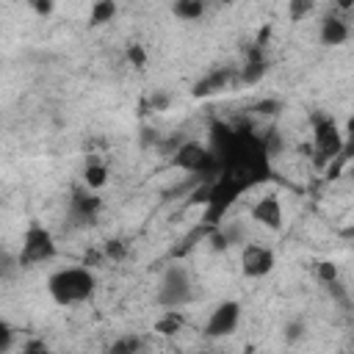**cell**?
<instances>
[{"instance_id":"14","label":"cell","mask_w":354,"mask_h":354,"mask_svg":"<svg viewBox=\"0 0 354 354\" xmlns=\"http://www.w3.org/2000/svg\"><path fill=\"white\" fill-rule=\"evenodd\" d=\"M105 180H108V169L102 163H97V160H88L86 169H83V183L88 188H102Z\"/></svg>"},{"instance_id":"18","label":"cell","mask_w":354,"mask_h":354,"mask_svg":"<svg viewBox=\"0 0 354 354\" xmlns=\"http://www.w3.org/2000/svg\"><path fill=\"white\" fill-rule=\"evenodd\" d=\"M141 346H144L141 337L127 335V337H122V340H116V343L111 346V354H133V351H138Z\"/></svg>"},{"instance_id":"10","label":"cell","mask_w":354,"mask_h":354,"mask_svg":"<svg viewBox=\"0 0 354 354\" xmlns=\"http://www.w3.org/2000/svg\"><path fill=\"white\" fill-rule=\"evenodd\" d=\"M227 83H230V69H213L210 75H205L202 80H196V83H194L191 94H194L196 100H202V97H210V94L221 91Z\"/></svg>"},{"instance_id":"6","label":"cell","mask_w":354,"mask_h":354,"mask_svg":"<svg viewBox=\"0 0 354 354\" xmlns=\"http://www.w3.org/2000/svg\"><path fill=\"white\" fill-rule=\"evenodd\" d=\"M238 318H241V304L238 301H221L210 313V318L205 324V335L207 337H224L238 326Z\"/></svg>"},{"instance_id":"13","label":"cell","mask_w":354,"mask_h":354,"mask_svg":"<svg viewBox=\"0 0 354 354\" xmlns=\"http://www.w3.org/2000/svg\"><path fill=\"white\" fill-rule=\"evenodd\" d=\"M183 329V315L177 313V307H169L158 321H155V332H160V335H177Z\"/></svg>"},{"instance_id":"20","label":"cell","mask_w":354,"mask_h":354,"mask_svg":"<svg viewBox=\"0 0 354 354\" xmlns=\"http://www.w3.org/2000/svg\"><path fill=\"white\" fill-rule=\"evenodd\" d=\"M127 61H130L136 69H144V64H147L144 47H141V44H130V47H127Z\"/></svg>"},{"instance_id":"3","label":"cell","mask_w":354,"mask_h":354,"mask_svg":"<svg viewBox=\"0 0 354 354\" xmlns=\"http://www.w3.org/2000/svg\"><path fill=\"white\" fill-rule=\"evenodd\" d=\"M241 191H246V185L241 180H235L232 174H218L213 183H210V199H207V213H205V221L218 227V221L224 218V213L232 207V202L241 196Z\"/></svg>"},{"instance_id":"32","label":"cell","mask_w":354,"mask_h":354,"mask_svg":"<svg viewBox=\"0 0 354 354\" xmlns=\"http://www.w3.org/2000/svg\"><path fill=\"white\" fill-rule=\"evenodd\" d=\"M340 238H343V241H348V243L354 246V224H348V227H343V230H340Z\"/></svg>"},{"instance_id":"28","label":"cell","mask_w":354,"mask_h":354,"mask_svg":"<svg viewBox=\"0 0 354 354\" xmlns=\"http://www.w3.org/2000/svg\"><path fill=\"white\" fill-rule=\"evenodd\" d=\"M33 3V8L41 14V17H47L50 11H53V0H30Z\"/></svg>"},{"instance_id":"33","label":"cell","mask_w":354,"mask_h":354,"mask_svg":"<svg viewBox=\"0 0 354 354\" xmlns=\"http://www.w3.org/2000/svg\"><path fill=\"white\" fill-rule=\"evenodd\" d=\"M337 6L340 8H348V6H354V0H337Z\"/></svg>"},{"instance_id":"1","label":"cell","mask_w":354,"mask_h":354,"mask_svg":"<svg viewBox=\"0 0 354 354\" xmlns=\"http://www.w3.org/2000/svg\"><path fill=\"white\" fill-rule=\"evenodd\" d=\"M47 290L58 304H77L86 301L94 293V277L88 266H75V268H61L47 279Z\"/></svg>"},{"instance_id":"25","label":"cell","mask_w":354,"mask_h":354,"mask_svg":"<svg viewBox=\"0 0 354 354\" xmlns=\"http://www.w3.org/2000/svg\"><path fill=\"white\" fill-rule=\"evenodd\" d=\"M149 105H152V111H166L169 108V94L166 91H155L149 97Z\"/></svg>"},{"instance_id":"8","label":"cell","mask_w":354,"mask_h":354,"mask_svg":"<svg viewBox=\"0 0 354 354\" xmlns=\"http://www.w3.org/2000/svg\"><path fill=\"white\" fill-rule=\"evenodd\" d=\"M252 218L257 221V224H263V227H268V230H279L282 227V207H279V199L277 196H263V199H257L254 202V207H252Z\"/></svg>"},{"instance_id":"31","label":"cell","mask_w":354,"mask_h":354,"mask_svg":"<svg viewBox=\"0 0 354 354\" xmlns=\"http://www.w3.org/2000/svg\"><path fill=\"white\" fill-rule=\"evenodd\" d=\"M100 260H102V254H100V252H88V254L83 257V266H97Z\"/></svg>"},{"instance_id":"27","label":"cell","mask_w":354,"mask_h":354,"mask_svg":"<svg viewBox=\"0 0 354 354\" xmlns=\"http://www.w3.org/2000/svg\"><path fill=\"white\" fill-rule=\"evenodd\" d=\"M8 348H11V329L0 326V354H6Z\"/></svg>"},{"instance_id":"30","label":"cell","mask_w":354,"mask_h":354,"mask_svg":"<svg viewBox=\"0 0 354 354\" xmlns=\"http://www.w3.org/2000/svg\"><path fill=\"white\" fill-rule=\"evenodd\" d=\"M268 36H271V28L266 25V28H263V30L257 33V41H254V44H257V47H266V41H268Z\"/></svg>"},{"instance_id":"29","label":"cell","mask_w":354,"mask_h":354,"mask_svg":"<svg viewBox=\"0 0 354 354\" xmlns=\"http://www.w3.org/2000/svg\"><path fill=\"white\" fill-rule=\"evenodd\" d=\"M22 351H25V354H33V351H47V346H44L41 340H30V343H28Z\"/></svg>"},{"instance_id":"34","label":"cell","mask_w":354,"mask_h":354,"mask_svg":"<svg viewBox=\"0 0 354 354\" xmlns=\"http://www.w3.org/2000/svg\"><path fill=\"white\" fill-rule=\"evenodd\" d=\"M216 3H224V6H230V3H232V0H216Z\"/></svg>"},{"instance_id":"19","label":"cell","mask_w":354,"mask_h":354,"mask_svg":"<svg viewBox=\"0 0 354 354\" xmlns=\"http://www.w3.org/2000/svg\"><path fill=\"white\" fill-rule=\"evenodd\" d=\"M315 274H318V279L326 285V282L337 279V266H335V263H329V260H324V263H318V266H315Z\"/></svg>"},{"instance_id":"5","label":"cell","mask_w":354,"mask_h":354,"mask_svg":"<svg viewBox=\"0 0 354 354\" xmlns=\"http://www.w3.org/2000/svg\"><path fill=\"white\" fill-rule=\"evenodd\" d=\"M55 254V241L50 235V230H44L41 224H30L25 230L22 238V252H19V266H33V263H44Z\"/></svg>"},{"instance_id":"22","label":"cell","mask_w":354,"mask_h":354,"mask_svg":"<svg viewBox=\"0 0 354 354\" xmlns=\"http://www.w3.org/2000/svg\"><path fill=\"white\" fill-rule=\"evenodd\" d=\"M301 335H304V324H301V321H290V324H285V340H288V343H296Z\"/></svg>"},{"instance_id":"2","label":"cell","mask_w":354,"mask_h":354,"mask_svg":"<svg viewBox=\"0 0 354 354\" xmlns=\"http://www.w3.org/2000/svg\"><path fill=\"white\" fill-rule=\"evenodd\" d=\"M310 122H313V141H315V163L318 166H324V163H332L340 152H343V147H346V138H343V133L337 130V124H335V119L332 116H326V113H313L310 116Z\"/></svg>"},{"instance_id":"7","label":"cell","mask_w":354,"mask_h":354,"mask_svg":"<svg viewBox=\"0 0 354 354\" xmlns=\"http://www.w3.org/2000/svg\"><path fill=\"white\" fill-rule=\"evenodd\" d=\"M241 268L246 277H266L274 268V252L260 243H246L241 252Z\"/></svg>"},{"instance_id":"21","label":"cell","mask_w":354,"mask_h":354,"mask_svg":"<svg viewBox=\"0 0 354 354\" xmlns=\"http://www.w3.org/2000/svg\"><path fill=\"white\" fill-rule=\"evenodd\" d=\"M279 108H282V105H279V100H260L252 111H257V113H263V116H274Z\"/></svg>"},{"instance_id":"23","label":"cell","mask_w":354,"mask_h":354,"mask_svg":"<svg viewBox=\"0 0 354 354\" xmlns=\"http://www.w3.org/2000/svg\"><path fill=\"white\" fill-rule=\"evenodd\" d=\"M263 144H266V152H268V155H277V152L282 149V141H279L277 130H268L266 138H263Z\"/></svg>"},{"instance_id":"12","label":"cell","mask_w":354,"mask_h":354,"mask_svg":"<svg viewBox=\"0 0 354 354\" xmlns=\"http://www.w3.org/2000/svg\"><path fill=\"white\" fill-rule=\"evenodd\" d=\"M346 39H348V28H346L343 19H337V17H326V19L321 22V44H326V47H337V44H343Z\"/></svg>"},{"instance_id":"15","label":"cell","mask_w":354,"mask_h":354,"mask_svg":"<svg viewBox=\"0 0 354 354\" xmlns=\"http://www.w3.org/2000/svg\"><path fill=\"white\" fill-rule=\"evenodd\" d=\"M205 3L207 0H177L174 3V14L180 19H199L205 14Z\"/></svg>"},{"instance_id":"16","label":"cell","mask_w":354,"mask_h":354,"mask_svg":"<svg viewBox=\"0 0 354 354\" xmlns=\"http://www.w3.org/2000/svg\"><path fill=\"white\" fill-rule=\"evenodd\" d=\"M113 14H116V3H113V0H97L94 8H91V25L111 22Z\"/></svg>"},{"instance_id":"9","label":"cell","mask_w":354,"mask_h":354,"mask_svg":"<svg viewBox=\"0 0 354 354\" xmlns=\"http://www.w3.org/2000/svg\"><path fill=\"white\" fill-rule=\"evenodd\" d=\"M266 72H268V64H266V58H263V47L254 44V47L249 50V58H246L243 69H241V83H246V86L260 83V80L266 77Z\"/></svg>"},{"instance_id":"11","label":"cell","mask_w":354,"mask_h":354,"mask_svg":"<svg viewBox=\"0 0 354 354\" xmlns=\"http://www.w3.org/2000/svg\"><path fill=\"white\" fill-rule=\"evenodd\" d=\"M100 210V196L97 194H88V185L86 188H77L72 194V213L80 216V218H94V213Z\"/></svg>"},{"instance_id":"4","label":"cell","mask_w":354,"mask_h":354,"mask_svg":"<svg viewBox=\"0 0 354 354\" xmlns=\"http://www.w3.org/2000/svg\"><path fill=\"white\" fill-rule=\"evenodd\" d=\"M194 296L191 290V277L183 266H169L163 271V279H160V288H158V304L160 307H183L188 304Z\"/></svg>"},{"instance_id":"17","label":"cell","mask_w":354,"mask_h":354,"mask_svg":"<svg viewBox=\"0 0 354 354\" xmlns=\"http://www.w3.org/2000/svg\"><path fill=\"white\" fill-rule=\"evenodd\" d=\"M315 8V0H288V17L293 22H301L304 17H310Z\"/></svg>"},{"instance_id":"24","label":"cell","mask_w":354,"mask_h":354,"mask_svg":"<svg viewBox=\"0 0 354 354\" xmlns=\"http://www.w3.org/2000/svg\"><path fill=\"white\" fill-rule=\"evenodd\" d=\"M105 257H111V260H122V257H124V243H122V241H108V246H105Z\"/></svg>"},{"instance_id":"26","label":"cell","mask_w":354,"mask_h":354,"mask_svg":"<svg viewBox=\"0 0 354 354\" xmlns=\"http://www.w3.org/2000/svg\"><path fill=\"white\" fill-rule=\"evenodd\" d=\"M326 288H329V293L340 301V304H348V296H346V290H343V285L337 282V279H332V282H326Z\"/></svg>"}]
</instances>
